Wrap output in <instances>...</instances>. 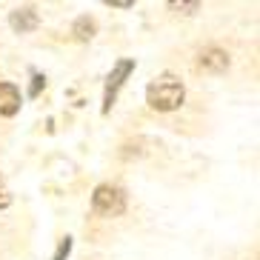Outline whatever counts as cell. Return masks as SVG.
Segmentation results:
<instances>
[{"label":"cell","instance_id":"6da1fadb","mask_svg":"<svg viewBox=\"0 0 260 260\" xmlns=\"http://www.w3.org/2000/svg\"><path fill=\"white\" fill-rule=\"evenodd\" d=\"M183 98H186V89L175 75H160L146 89L149 106L157 109V112H175V109H180L183 106Z\"/></svg>","mask_w":260,"mask_h":260},{"label":"cell","instance_id":"7a4b0ae2","mask_svg":"<svg viewBox=\"0 0 260 260\" xmlns=\"http://www.w3.org/2000/svg\"><path fill=\"white\" fill-rule=\"evenodd\" d=\"M92 206L94 212L106 214V217H117L126 209V194H123V189H117L112 183H100L92 194Z\"/></svg>","mask_w":260,"mask_h":260},{"label":"cell","instance_id":"3957f363","mask_svg":"<svg viewBox=\"0 0 260 260\" xmlns=\"http://www.w3.org/2000/svg\"><path fill=\"white\" fill-rule=\"evenodd\" d=\"M135 72V60H120L112 69V75H109V80H106V94H103V112H109L112 109V103H115V98H117V89L123 86V80Z\"/></svg>","mask_w":260,"mask_h":260},{"label":"cell","instance_id":"277c9868","mask_svg":"<svg viewBox=\"0 0 260 260\" xmlns=\"http://www.w3.org/2000/svg\"><path fill=\"white\" fill-rule=\"evenodd\" d=\"M198 66H200L203 72L220 75V72H226V69H229V54L223 52V49H217V46H209V49H203V52H200Z\"/></svg>","mask_w":260,"mask_h":260},{"label":"cell","instance_id":"5b68a950","mask_svg":"<svg viewBox=\"0 0 260 260\" xmlns=\"http://www.w3.org/2000/svg\"><path fill=\"white\" fill-rule=\"evenodd\" d=\"M20 89L15 83H0V115L3 117H12L20 112Z\"/></svg>","mask_w":260,"mask_h":260},{"label":"cell","instance_id":"8992f818","mask_svg":"<svg viewBox=\"0 0 260 260\" xmlns=\"http://www.w3.org/2000/svg\"><path fill=\"white\" fill-rule=\"evenodd\" d=\"M9 23H12V29H15V31L26 35V31H35V29H38L40 15H38V12H35L31 6H23V9H15V12H12Z\"/></svg>","mask_w":260,"mask_h":260},{"label":"cell","instance_id":"52a82bcc","mask_svg":"<svg viewBox=\"0 0 260 260\" xmlns=\"http://www.w3.org/2000/svg\"><path fill=\"white\" fill-rule=\"evenodd\" d=\"M94 29H98V26H94V20L92 17H77L75 20V38L77 40H92L94 38Z\"/></svg>","mask_w":260,"mask_h":260},{"label":"cell","instance_id":"ba28073f","mask_svg":"<svg viewBox=\"0 0 260 260\" xmlns=\"http://www.w3.org/2000/svg\"><path fill=\"white\" fill-rule=\"evenodd\" d=\"M72 252V237H63L60 240V246H57V252H54V257L52 260H63L66 254Z\"/></svg>","mask_w":260,"mask_h":260},{"label":"cell","instance_id":"9c48e42d","mask_svg":"<svg viewBox=\"0 0 260 260\" xmlns=\"http://www.w3.org/2000/svg\"><path fill=\"white\" fill-rule=\"evenodd\" d=\"M9 203H12V194H9L6 183H3V177H0V209H6Z\"/></svg>","mask_w":260,"mask_h":260},{"label":"cell","instance_id":"30bf717a","mask_svg":"<svg viewBox=\"0 0 260 260\" xmlns=\"http://www.w3.org/2000/svg\"><path fill=\"white\" fill-rule=\"evenodd\" d=\"M172 9H177V12H183V15H189V12H194V9H200V3H169Z\"/></svg>","mask_w":260,"mask_h":260},{"label":"cell","instance_id":"8fae6325","mask_svg":"<svg viewBox=\"0 0 260 260\" xmlns=\"http://www.w3.org/2000/svg\"><path fill=\"white\" fill-rule=\"evenodd\" d=\"M106 6H115V9H132L135 0H106Z\"/></svg>","mask_w":260,"mask_h":260},{"label":"cell","instance_id":"7c38bea8","mask_svg":"<svg viewBox=\"0 0 260 260\" xmlns=\"http://www.w3.org/2000/svg\"><path fill=\"white\" fill-rule=\"evenodd\" d=\"M40 86H46V80H43L40 75H35V83H31V98H35V94L40 92Z\"/></svg>","mask_w":260,"mask_h":260}]
</instances>
